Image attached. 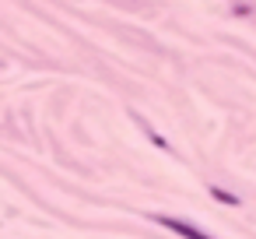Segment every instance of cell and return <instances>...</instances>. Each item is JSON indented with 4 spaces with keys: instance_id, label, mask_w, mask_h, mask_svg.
<instances>
[{
    "instance_id": "obj_1",
    "label": "cell",
    "mask_w": 256,
    "mask_h": 239,
    "mask_svg": "<svg viewBox=\"0 0 256 239\" xmlns=\"http://www.w3.org/2000/svg\"><path fill=\"white\" fill-rule=\"evenodd\" d=\"M165 225H168V228H176V232H182L186 239H210V235H204V232H196V228H190L186 221H172V218H165Z\"/></svg>"
}]
</instances>
